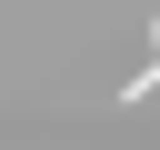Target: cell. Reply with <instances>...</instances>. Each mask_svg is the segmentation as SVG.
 Returning a JSON list of instances; mask_svg holds the SVG:
<instances>
[{"instance_id":"obj_1","label":"cell","mask_w":160,"mask_h":150,"mask_svg":"<svg viewBox=\"0 0 160 150\" xmlns=\"http://www.w3.org/2000/svg\"><path fill=\"white\" fill-rule=\"evenodd\" d=\"M150 40H160V20H150ZM150 70H160V50H150Z\"/></svg>"}]
</instances>
